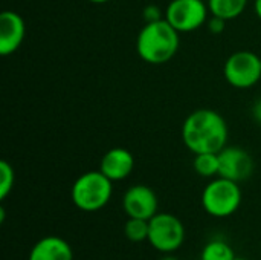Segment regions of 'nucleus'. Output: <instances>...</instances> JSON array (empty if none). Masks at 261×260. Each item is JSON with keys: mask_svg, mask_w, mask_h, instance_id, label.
I'll list each match as a JSON object with an SVG mask.
<instances>
[{"mask_svg": "<svg viewBox=\"0 0 261 260\" xmlns=\"http://www.w3.org/2000/svg\"><path fill=\"white\" fill-rule=\"evenodd\" d=\"M228 133L225 118L213 109L191 112L182 126V141L194 155L219 153L226 147Z\"/></svg>", "mask_w": 261, "mask_h": 260, "instance_id": "nucleus-1", "label": "nucleus"}, {"mask_svg": "<svg viewBox=\"0 0 261 260\" xmlns=\"http://www.w3.org/2000/svg\"><path fill=\"white\" fill-rule=\"evenodd\" d=\"M179 34L165 18L145 23L138 34L136 51L145 63L164 64L177 54L180 44Z\"/></svg>", "mask_w": 261, "mask_h": 260, "instance_id": "nucleus-2", "label": "nucleus"}, {"mask_svg": "<svg viewBox=\"0 0 261 260\" xmlns=\"http://www.w3.org/2000/svg\"><path fill=\"white\" fill-rule=\"evenodd\" d=\"M113 195V182L101 172H86L72 185L70 198L76 208L92 213L104 208Z\"/></svg>", "mask_w": 261, "mask_h": 260, "instance_id": "nucleus-3", "label": "nucleus"}, {"mask_svg": "<svg viewBox=\"0 0 261 260\" xmlns=\"http://www.w3.org/2000/svg\"><path fill=\"white\" fill-rule=\"evenodd\" d=\"M242 188L239 182L217 176L202 192V207L213 218H229L242 204Z\"/></svg>", "mask_w": 261, "mask_h": 260, "instance_id": "nucleus-4", "label": "nucleus"}, {"mask_svg": "<svg viewBox=\"0 0 261 260\" xmlns=\"http://www.w3.org/2000/svg\"><path fill=\"white\" fill-rule=\"evenodd\" d=\"M185 242V227L171 213H158L150 219L148 244L159 253L177 251Z\"/></svg>", "mask_w": 261, "mask_h": 260, "instance_id": "nucleus-5", "label": "nucleus"}, {"mask_svg": "<svg viewBox=\"0 0 261 260\" xmlns=\"http://www.w3.org/2000/svg\"><path fill=\"white\" fill-rule=\"evenodd\" d=\"M226 81L237 89H249L261 80V57L252 51H237L225 61Z\"/></svg>", "mask_w": 261, "mask_h": 260, "instance_id": "nucleus-6", "label": "nucleus"}, {"mask_svg": "<svg viewBox=\"0 0 261 260\" xmlns=\"http://www.w3.org/2000/svg\"><path fill=\"white\" fill-rule=\"evenodd\" d=\"M165 20L179 32H193L208 21V3L203 0H171L164 11Z\"/></svg>", "mask_w": 261, "mask_h": 260, "instance_id": "nucleus-7", "label": "nucleus"}, {"mask_svg": "<svg viewBox=\"0 0 261 260\" xmlns=\"http://www.w3.org/2000/svg\"><path fill=\"white\" fill-rule=\"evenodd\" d=\"M220 170L219 176L234 182H243L251 178L254 172V159L245 149L239 146H226L219 152Z\"/></svg>", "mask_w": 261, "mask_h": 260, "instance_id": "nucleus-8", "label": "nucleus"}, {"mask_svg": "<svg viewBox=\"0 0 261 260\" xmlns=\"http://www.w3.org/2000/svg\"><path fill=\"white\" fill-rule=\"evenodd\" d=\"M122 208L128 218L150 221L154 215L159 213V201L153 188L144 184H136L124 193Z\"/></svg>", "mask_w": 261, "mask_h": 260, "instance_id": "nucleus-9", "label": "nucleus"}, {"mask_svg": "<svg viewBox=\"0 0 261 260\" xmlns=\"http://www.w3.org/2000/svg\"><path fill=\"white\" fill-rule=\"evenodd\" d=\"M26 35V25L20 14L14 11H3L0 14V54L8 57L14 54L23 43Z\"/></svg>", "mask_w": 261, "mask_h": 260, "instance_id": "nucleus-10", "label": "nucleus"}, {"mask_svg": "<svg viewBox=\"0 0 261 260\" xmlns=\"http://www.w3.org/2000/svg\"><path fill=\"white\" fill-rule=\"evenodd\" d=\"M99 170L112 181L118 182L132 175L135 170V156L130 150L122 147L110 149L101 159Z\"/></svg>", "mask_w": 261, "mask_h": 260, "instance_id": "nucleus-11", "label": "nucleus"}, {"mask_svg": "<svg viewBox=\"0 0 261 260\" xmlns=\"http://www.w3.org/2000/svg\"><path fill=\"white\" fill-rule=\"evenodd\" d=\"M28 260H73V250L60 236H46L37 241Z\"/></svg>", "mask_w": 261, "mask_h": 260, "instance_id": "nucleus-12", "label": "nucleus"}, {"mask_svg": "<svg viewBox=\"0 0 261 260\" xmlns=\"http://www.w3.org/2000/svg\"><path fill=\"white\" fill-rule=\"evenodd\" d=\"M249 0H208V8L210 14L220 17L223 20H234L240 17Z\"/></svg>", "mask_w": 261, "mask_h": 260, "instance_id": "nucleus-13", "label": "nucleus"}, {"mask_svg": "<svg viewBox=\"0 0 261 260\" xmlns=\"http://www.w3.org/2000/svg\"><path fill=\"white\" fill-rule=\"evenodd\" d=\"M193 167H194L196 173L202 178L219 176V170H220L219 153H197V155H194Z\"/></svg>", "mask_w": 261, "mask_h": 260, "instance_id": "nucleus-14", "label": "nucleus"}, {"mask_svg": "<svg viewBox=\"0 0 261 260\" xmlns=\"http://www.w3.org/2000/svg\"><path fill=\"white\" fill-rule=\"evenodd\" d=\"M236 257L234 248L220 239L208 242L200 253V260H236Z\"/></svg>", "mask_w": 261, "mask_h": 260, "instance_id": "nucleus-15", "label": "nucleus"}, {"mask_svg": "<svg viewBox=\"0 0 261 260\" xmlns=\"http://www.w3.org/2000/svg\"><path fill=\"white\" fill-rule=\"evenodd\" d=\"M148 233H150V221L147 219L128 218V221L124 225V234L133 244H142L148 241Z\"/></svg>", "mask_w": 261, "mask_h": 260, "instance_id": "nucleus-16", "label": "nucleus"}, {"mask_svg": "<svg viewBox=\"0 0 261 260\" xmlns=\"http://www.w3.org/2000/svg\"><path fill=\"white\" fill-rule=\"evenodd\" d=\"M15 173L8 161H0V199L5 201L14 188Z\"/></svg>", "mask_w": 261, "mask_h": 260, "instance_id": "nucleus-17", "label": "nucleus"}, {"mask_svg": "<svg viewBox=\"0 0 261 260\" xmlns=\"http://www.w3.org/2000/svg\"><path fill=\"white\" fill-rule=\"evenodd\" d=\"M162 14H165V12H162V9L158 5H147L142 11V17H144L145 23H153V21L165 18V15H162Z\"/></svg>", "mask_w": 261, "mask_h": 260, "instance_id": "nucleus-18", "label": "nucleus"}, {"mask_svg": "<svg viewBox=\"0 0 261 260\" xmlns=\"http://www.w3.org/2000/svg\"><path fill=\"white\" fill-rule=\"evenodd\" d=\"M208 29L213 32V34H222L225 31V25H226V20L220 18V17H216V15H211L208 18Z\"/></svg>", "mask_w": 261, "mask_h": 260, "instance_id": "nucleus-19", "label": "nucleus"}, {"mask_svg": "<svg viewBox=\"0 0 261 260\" xmlns=\"http://www.w3.org/2000/svg\"><path fill=\"white\" fill-rule=\"evenodd\" d=\"M252 116L261 123V98H258L255 103H254V106H252Z\"/></svg>", "mask_w": 261, "mask_h": 260, "instance_id": "nucleus-20", "label": "nucleus"}, {"mask_svg": "<svg viewBox=\"0 0 261 260\" xmlns=\"http://www.w3.org/2000/svg\"><path fill=\"white\" fill-rule=\"evenodd\" d=\"M254 11H255L257 17L261 20V0H254Z\"/></svg>", "mask_w": 261, "mask_h": 260, "instance_id": "nucleus-21", "label": "nucleus"}, {"mask_svg": "<svg viewBox=\"0 0 261 260\" xmlns=\"http://www.w3.org/2000/svg\"><path fill=\"white\" fill-rule=\"evenodd\" d=\"M159 260H179V259H177L176 256H173L171 253H168V254H164V256H162Z\"/></svg>", "mask_w": 261, "mask_h": 260, "instance_id": "nucleus-22", "label": "nucleus"}, {"mask_svg": "<svg viewBox=\"0 0 261 260\" xmlns=\"http://www.w3.org/2000/svg\"><path fill=\"white\" fill-rule=\"evenodd\" d=\"M89 2H92V3H107L110 0H89Z\"/></svg>", "mask_w": 261, "mask_h": 260, "instance_id": "nucleus-23", "label": "nucleus"}, {"mask_svg": "<svg viewBox=\"0 0 261 260\" xmlns=\"http://www.w3.org/2000/svg\"><path fill=\"white\" fill-rule=\"evenodd\" d=\"M236 260H246V259H242V257H236Z\"/></svg>", "mask_w": 261, "mask_h": 260, "instance_id": "nucleus-24", "label": "nucleus"}, {"mask_svg": "<svg viewBox=\"0 0 261 260\" xmlns=\"http://www.w3.org/2000/svg\"><path fill=\"white\" fill-rule=\"evenodd\" d=\"M260 124H261V123H260Z\"/></svg>", "mask_w": 261, "mask_h": 260, "instance_id": "nucleus-25", "label": "nucleus"}]
</instances>
